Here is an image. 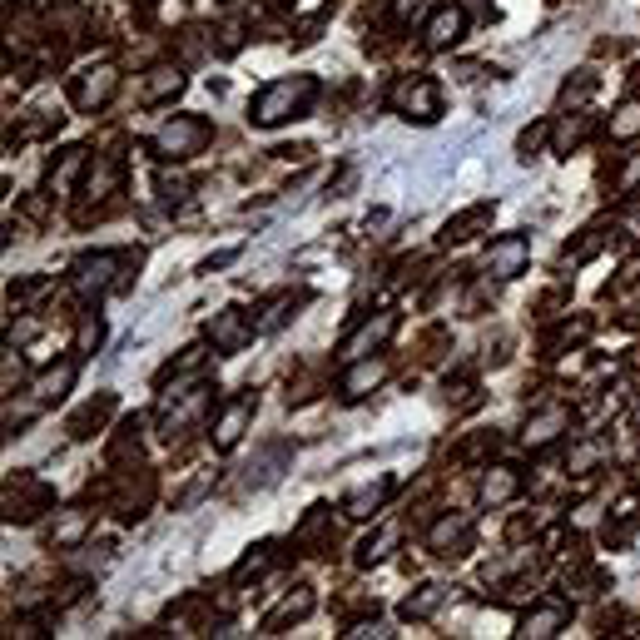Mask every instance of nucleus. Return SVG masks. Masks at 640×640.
Instances as JSON below:
<instances>
[{
    "label": "nucleus",
    "mask_w": 640,
    "mask_h": 640,
    "mask_svg": "<svg viewBox=\"0 0 640 640\" xmlns=\"http://www.w3.org/2000/svg\"><path fill=\"white\" fill-rule=\"evenodd\" d=\"M561 432H571V407L551 402V407H541V412L526 422V437H521V442H526L531 452H541V447H551Z\"/></svg>",
    "instance_id": "1a4fd4ad"
},
{
    "label": "nucleus",
    "mask_w": 640,
    "mask_h": 640,
    "mask_svg": "<svg viewBox=\"0 0 640 640\" xmlns=\"http://www.w3.org/2000/svg\"><path fill=\"white\" fill-rule=\"evenodd\" d=\"M85 531H90V512H65L60 521H55L50 541H55V546H75V541H80Z\"/></svg>",
    "instance_id": "c85d7f7f"
},
{
    "label": "nucleus",
    "mask_w": 640,
    "mask_h": 640,
    "mask_svg": "<svg viewBox=\"0 0 640 640\" xmlns=\"http://www.w3.org/2000/svg\"><path fill=\"white\" fill-rule=\"evenodd\" d=\"M209 487H214V472H204V477H199V482H194V487H189V492L179 497V507H194V502H199V497H204Z\"/></svg>",
    "instance_id": "a19ab883"
},
{
    "label": "nucleus",
    "mask_w": 640,
    "mask_h": 640,
    "mask_svg": "<svg viewBox=\"0 0 640 640\" xmlns=\"http://www.w3.org/2000/svg\"><path fill=\"white\" fill-rule=\"evenodd\" d=\"M313 75H288V80H273V85H263L254 95V105H249V120L258 129H273L283 125V120H293L308 100H313Z\"/></svg>",
    "instance_id": "f257e3e1"
},
{
    "label": "nucleus",
    "mask_w": 640,
    "mask_h": 640,
    "mask_svg": "<svg viewBox=\"0 0 640 640\" xmlns=\"http://www.w3.org/2000/svg\"><path fill=\"white\" fill-rule=\"evenodd\" d=\"M636 417H640V407H636Z\"/></svg>",
    "instance_id": "a18cd8bd"
},
{
    "label": "nucleus",
    "mask_w": 640,
    "mask_h": 640,
    "mask_svg": "<svg viewBox=\"0 0 640 640\" xmlns=\"http://www.w3.org/2000/svg\"><path fill=\"white\" fill-rule=\"evenodd\" d=\"M115 412V392H100L95 402H85L75 417H70V437H95L105 427V417Z\"/></svg>",
    "instance_id": "f3484780"
},
{
    "label": "nucleus",
    "mask_w": 640,
    "mask_h": 640,
    "mask_svg": "<svg viewBox=\"0 0 640 640\" xmlns=\"http://www.w3.org/2000/svg\"><path fill=\"white\" fill-rule=\"evenodd\" d=\"M293 541L298 546H308V551H318V546H333V516L328 507H313V512L298 521V531H293Z\"/></svg>",
    "instance_id": "a211bd4d"
},
{
    "label": "nucleus",
    "mask_w": 640,
    "mask_h": 640,
    "mask_svg": "<svg viewBox=\"0 0 640 640\" xmlns=\"http://www.w3.org/2000/svg\"><path fill=\"white\" fill-rule=\"evenodd\" d=\"M561 626H566V601H546V606H536V611L521 621V631H516V636L546 640V636H556Z\"/></svg>",
    "instance_id": "dca6fc26"
},
{
    "label": "nucleus",
    "mask_w": 640,
    "mask_h": 640,
    "mask_svg": "<svg viewBox=\"0 0 640 640\" xmlns=\"http://www.w3.org/2000/svg\"><path fill=\"white\" fill-rule=\"evenodd\" d=\"M591 90H596V75H591V70H581V80H566V90H561V105H581Z\"/></svg>",
    "instance_id": "c9c22d12"
},
{
    "label": "nucleus",
    "mask_w": 640,
    "mask_h": 640,
    "mask_svg": "<svg viewBox=\"0 0 640 640\" xmlns=\"http://www.w3.org/2000/svg\"><path fill=\"white\" fill-rule=\"evenodd\" d=\"M516 487H521V477H516L512 467H492L487 477H482V487H477V497L487 502V507H502V502H512Z\"/></svg>",
    "instance_id": "412c9836"
},
{
    "label": "nucleus",
    "mask_w": 640,
    "mask_h": 640,
    "mask_svg": "<svg viewBox=\"0 0 640 640\" xmlns=\"http://www.w3.org/2000/svg\"><path fill=\"white\" fill-rule=\"evenodd\" d=\"M85 189H90L95 199H110V194L120 189V164H115V159H95V169H90Z\"/></svg>",
    "instance_id": "393cba45"
},
{
    "label": "nucleus",
    "mask_w": 640,
    "mask_h": 640,
    "mask_svg": "<svg viewBox=\"0 0 640 640\" xmlns=\"http://www.w3.org/2000/svg\"><path fill=\"white\" fill-rule=\"evenodd\" d=\"M586 333H591V323H566V328H556V333L546 338V353H561L566 343H581Z\"/></svg>",
    "instance_id": "72a5a7b5"
},
{
    "label": "nucleus",
    "mask_w": 640,
    "mask_h": 640,
    "mask_svg": "<svg viewBox=\"0 0 640 640\" xmlns=\"http://www.w3.org/2000/svg\"><path fill=\"white\" fill-rule=\"evenodd\" d=\"M129 254H85V258H75V288L85 293V298H100V293H110V288H120L125 283V268Z\"/></svg>",
    "instance_id": "7ed1b4c3"
},
{
    "label": "nucleus",
    "mask_w": 640,
    "mask_h": 640,
    "mask_svg": "<svg viewBox=\"0 0 640 640\" xmlns=\"http://www.w3.org/2000/svg\"><path fill=\"white\" fill-rule=\"evenodd\" d=\"M541 139H546V125L526 129V134H521V139H516V149H521V154H531V149H536V144H541Z\"/></svg>",
    "instance_id": "79ce46f5"
},
{
    "label": "nucleus",
    "mask_w": 640,
    "mask_h": 640,
    "mask_svg": "<svg viewBox=\"0 0 640 640\" xmlns=\"http://www.w3.org/2000/svg\"><path fill=\"white\" fill-rule=\"evenodd\" d=\"M397 541H402V526H383L378 536H368V541H363L358 561H363V566H378V561H387V556H392V546H397Z\"/></svg>",
    "instance_id": "b1692460"
},
{
    "label": "nucleus",
    "mask_w": 640,
    "mask_h": 640,
    "mask_svg": "<svg viewBox=\"0 0 640 640\" xmlns=\"http://www.w3.org/2000/svg\"><path fill=\"white\" fill-rule=\"evenodd\" d=\"M75 383V363H60L55 373H45L40 383H35V402H55V397H65Z\"/></svg>",
    "instance_id": "bb28decb"
},
{
    "label": "nucleus",
    "mask_w": 640,
    "mask_h": 640,
    "mask_svg": "<svg viewBox=\"0 0 640 640\" xmlns=\"http://www.w3.org/2000/svg\"><path fill=\"white\" fill-rule=\"evenodd\" d=\"M293 308H298V293H278V298H268V303H263V318H258V333L283 328V323L293 318Z\"/></svg>",
    "instance_id": "a878e982"
},
{
    "label": "nucleus",
    "mask_w": 640,
    "mask_h": 640,
    "mask_svg": "<svg viewBox=\"0 0 640 640\" xmlns=\"http://www.w3.org/2000/svg\"><path fill=\"white\" fill-rule=\"evenodd\" d=\"M596 457H601V442H586V447L576 452V462H571V472H591V467H596Z\"/></svg>",
    "instance_id": "ea45409f"
},
{
    "label": "nucleus",
    "mask_w": 640,
    "mask_h": 640,
    "mask_svg": "<svg viewBox=\"0 0 640 640\" xmlns=\"http://www.w3.org/2000/svg\"><path fill=\"white\" fill-rule=\"evenodd\" d=\"M110 457H115V462H125V457H139V422H129L125 437L110 447Z\"/></svg>",
    "instance_id": "4c0bfd02"
},
{
    "label": "nucleus",
    "mask_w": 640,
    "mask_h": 640,
    "mask_svg": "<svg viewBox=\"0 0 640 640\" xmlns=\"http://www.w3.org/2000/svg\"><path fill=\"white\" fill-rule=\"evenodd\" d=\"M80 169H85V149H65V154H60V164H50V189H60V194H65V189L75 184V174H80Z\"/></svg>",
    "instance_id": "cd10ccee"
},
{
    "label": "nucleus",
    "mask_w": 640,
    "mask_h": 640,
    "mask_svg": "<svg viewBox=\"0 0 640 640\" xmlns=\"http://www.w3.org/2000/svg\"><path fill=\"white\" fill-rule=\"evenodd\" d=\"M249 422H254V397H234L224 412H219V422H214V447L219 452H229V447H239V437L249 432Z\"/></svg>",
    "instance_id": "6e6552de"
},
{
    "label": "nucleus",
    "mask_w": 640,
    "mask_h": 640,
    "mask_svg": "<svg viewBox=\"0 0 640 640\" xmlns=\"http://www.w3.org/2000/svg\"><path fill=\"white\" fill-rule=\"evenodd\" d=\"M492 224V204H472V209H462L457 219H447V244H467V239H477V229H487Z\"/></svg>",
    "instance_id": "6ab92c4d"
},
{
    "label": "nucleus",
    "mask_w": 640,
    "mask_h": 640,
    "mask_svg": "<svg viewBox=\"0 0 640 640\" xmlns=\"http://www.w3.org/2000/svg\"><path fill=\"white\" fill-rule=\"evenodd\" d=\"M462 35H467V15H462V5H442V10H432L422 40H427V50H452Z\"/></svg>",
    "instance_id": "9b49d317"
},
{
    "label": "nucleus",
    "mask_w": 640,
    "mask_h": 640,
    "mask_svg": "<svg viewBox=\"0 0 640 640\" xmlns=\"http://www.w3.org/2000/svg\"><path fill=\"white\" fill-rule=\"evenodd\" d=\"M204 368V348H184V358H174L164 373H159V383H179V378H194Z\"/></svg>",
    "instance_id": "c756f323"
},
{
    "label": "nucleus",
    "mask_w": 640,
    "mask_h": 640,
    "mask_svg": "<svg viewBox=\"0 0 640 640\" xmlns=\"http://www.w3.org/2000/svg\"><path fill=\"white\" fill-rule=\"evenodd\" d=\"M115 90H120V70H115V65H90V70H80V75H75L70 100H75V110L95 115L100 105H110V95H115Z\"/></svg>",
    "instance_id": "39448f33"
},
{
    "label": "nucleus",
    "mask_w": 640,
    "mask_h": 640,
    "mask_svg": "<svg viewBox=\"0 0 640 640\" xmlns=\"http://www.w3.org/2000/svg\"><path fill=\"white\" fill-rule=\"evenodd\" d=\"M308 611H313V591H308V586H298V591H288V596H283V601H278V606L263 616V631H268V636H278L283 626L303 621Z\"/></svg>",
    "instance_id": "4468645a"
},
{
    "label": "nucleus",
    "mask_w": 640,
    "mask_h": 640,
    "mask_svg": "<svg viewBox=\"0 0 640 640\" xmlns=\"http://www.w3.org/2000/svg\"><path fill=\"white\" fill-rule=\"evenodd\" d=\"M581 134H586V115L566 120V125L556 129V149H561V154H566V149H576V144H581Z\"/></svg>",
    "instance_id": "e433bc0d"
},
{
    "label": "nucleus",
    "mask_w": 640,
    "mask_h": 640,
    "mask_svg": "<svg viewBox=\"0 0 640 640\" xmlns=\"http://www.w3.org/2000/svg\"><path fill=\"white\" fill-rule=\"evenodd\" d=\"M472 5H482V0H472Z\"/></svg>",
    "instance_id": "c03bdc74"
},
{
    "label": "nucleus",
    "mask_w": 640,
    "mask_h": 640,
    "mask_svg": "<svg viewBox=\"0 0 640 640\" xmlns=\"http://www.w3.org/2000/svg\"><path fill=\"white\" fill-rule=\"evenodd\" d=\"M45 507H50V487L35 482V477H20V482L5 492V516H10V521H30V516H40Z\"/></svg>",
    "instance_id": "9d476101"
},
{
    "label": "nucleus",
    "mask_w": 640,
    "mask_h": 640,
    "mask_svg": "<svg viewBox=\"0 0 640 640\" xmlns=\"http://www.w3.org/2000/svg\"><path fill=\"white\" fill-rule=\"evenodd\" d=\"M601 244H606V229L596 224V229H586V239H581V244L566 254V263H586L591 254H601Z\"/></svg>",
    "instance_id": "f704fd0d"
},
{
    "label": "nucleus",
    "mask_w": 640,
    "mask_h": 640,
    "mask_svg": "<svg viewBox=\"0 0 640 640\" xmlns=\"http://www.w3.org/2000/svg\"><path fill=\"white\" fill-rule=\"evenodd\" d=\"M249 338H254V323H249L244 308H219L209 318V343L219 353H239V348H249Z\"/></svg>",
    "instance_id": "423d86ee"
},
{
    "label": "nucleus",
    "mask_w": 640,
    "mask_h": 640,
    "mask_svg": "<svg viewBox=\"0 0 640 640\" xmlns=\"http://www.w3.org/2000/svg\"><path fill=\"white\" fill-rule=\"evenodd\" d=\"M640 134V100H626L611 120V139H636Z\"/></svg>",
    "instance_id": "473e14b6"
},
{
    "label": "nucleus",
    "mask_w": 640,
    "mask_h": 640,
    "mask_svg": "<svg viewBox=\"0 0 640 640\" xmlns=\"http://www.w3.org/2000/svg\"><path fill=\"white\" fill-rule=\"evenodd\" d=\"M184 194H189V184H184V179H169V174H159V199H164V204H179Z\"/></svg>",
    "instance_id": "58836bf2"
},
{
    "label": "nucleus",
    "mask_w": 640,
    "mask_h": 640,
    "mask_svg": "<svg viewBox=\"0 0 640 640\" xmlns=\"http://www.w3.org/2000/svg\"><path fill=\"white\" fill-rule=\"evenodd\" d=\"M268 551H273V546L263 541V546H254V551H249V556H244V561L234 566V581H239V586H244V581H254V576H263V571H268V561H273Z\"/></svg>",
    "instance_id": "2f4dec72"
},
{
    "label": "nucleus",
    "mask_w": 640,
    "mask_h": 640,
    "mask_svg": "<svg viewBox=\"0 0 640 640\" xmlns=\"http://www.w3.org/2000/svg\"><path fill=\"white\" fill-rule=\"evenodd\" d=\"M442 601H447V586L427 581V586H417V591H412V596L397 606V616H402V621H427V616H432Z\"/></svg>",
    "instance_id": "aec40b11"
},
{
    "label": "nucleus",
    "mask_w": 640,
    "mask_h": 640,
    "mask_svg": "<svg viewBox=\"0 0 640 640\" xmlns=\"http://www.w3.org/2000/svg\"><path fill=\"white\" fill-rule=\"evenodd\" d=\"M467 536H472V516H442L432 531H427V546L437 556H462L467 551Z\"/></svg>",
    "instance_id": "f8f14e48"
},
{
    "label": "nucleus",
    "mask_w": 640,
    "mask_h": 640,
    "mask_svg": "<svg viewBox=\"0 0 640 640\" xmlns=\"http://www.w3.org/2000/svg\"><path fill=\"white\" fill-rule=\"evenodd\" d=\"M422 5H427V0H392V15H397V20H412Z\"/></svg>",
    "instance_id": "37998d69"
},
{
    "label": "nucleus",
    "mask_w": 640,
    "mask_h": 640,
    "mask_svg": "<svg viewBox=\"0 0 640 640\" xmlns=\"http://www.w3.org/2000/svg\"><path fill=\"white\" fill-rule=\"evenodd\" d=\"M387 492H392V482H387V477H378L373 487H358V492H348V497H343V512H348V516H373V512H378V507L387 502Z\"/></svg>",
    "instance_id": "5701e85b"
},
{
    "label": "nucleus",
    "mask_w": 640,
    "mask_h": 640,
    "mask_svg": "<svg viewBox=\"0 0 640 640\" xmlns=\"http://www.w3.org/2000/svg\"><path fill=\"white\" fill-rule=\"evenodd\" d=\"M526 258H531V244H526V234H502L492 249H487V273L492 278H516L521 268H526Z\"/></svg>",
    "instance_id": "0eeeda50"
},
{
    "label": "nucleus",
    "mask_w": 640,
    "mask_h": 640,
    "mask_svg": "<svg viewBox=\"0 0 640 640\" xmlns=\"http://www.w3.org/2000/svg\"><path fill=\"white\" fill-rule=\"evenodd\" d=\"M383 378H387L383 358H353V368L343 373V397H348V402H358V397H368Z\"/></svg>",
    "instance_id": "2eb2a0df"
},
{
    "label": "nucleus",
    "mask_w": 640,
    "mask_h": 640,
    "mask_svg": "<svg viewBox=\"0 0 640 640\" xmlns=\"http://www.w3.org/2000/svg\"><path fill=\"white\" fill-rule=\"evenodd\" d=\"M179 90H184V75H179L174 65H154V70H149V80H144V100H149V105L174 100Z\"/></svg>",
    "instance_id": "4be33fe9"
},
{
    "label": "nucleus",
    "mask_w": 640,
    "mask_h": 640,
    "mask_svg": "<svg viewBox=\"0 0 640 640\" xmlns=\"http://www.w3.org/2000/svg\"><path fill=\"white\" fill-rule=\"evenodd\" d=\"M392 110L407 115V120H417V125H432L442 115V95H437V85L427 75H412V80L392 85Z\"/></svg>",
    "instance_id": "20e7f679"
},
{
    "label": "nucleus",
    "mask_w": 640,
    "mask_h": 640,
    "mask_svg": "<svg viewBox=\"0 0 640 640\" xmlns=\"http://www.w3.org/2000/svg\"><path fill=\"white\" fill-rule=\"evenodd\" d=\"M100 338H105V323H100L95 313H85V318H80V333H75V353L90 358V353L100 348Z\"/></svg>",
    "instance_id": "7c9ffc66"
},
{
    "label": "nucleus",
    "mask_w": 640,
    "mask_h": 640,
    "mask_svg": "<svg viewBox=\"0 0 640 640\" xmlns=\"http://www.w3.org/2000/svg\"><path fill=\"white\" fill-rule=\"evenodd\" d=\"M392 328H397V313H378V318H368V323L343 343V358H368L373 348H383L387 338H392Z\"/></svg>",
    "instance_id": "ddd939ff"
},
{
    "label": "nucleus",
    "mask_w": 640,
    "mask_h": 640,
    "mask_svg": "<svg viewBox=\"0 0 640 640\" xmlns=\"http://www.w3.org/2000/svg\"><path fill=\"white\" fill-rule=\"evenodd\" d=\"M204 144H209V120H199V115H174L149 139V149L159 159H194V154H204Z\"/></svg>",
    "instance_id": "f03ea898"
}]
</instances>
